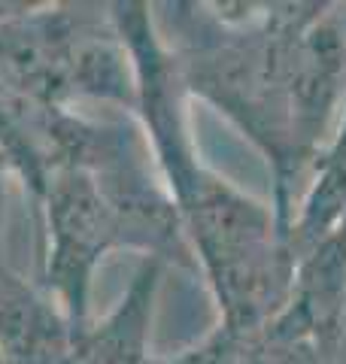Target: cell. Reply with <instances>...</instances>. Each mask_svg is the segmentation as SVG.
<instances>
[{"label": "cell", "instance_id": "obj_3", "mask_svg": "<svg viewBox=\"0 0 346 364\" xmlns=\"http://www.w3.org/2000/svg\"><path fill=\"white\" fill-rule=\"evenodd\" d=\"M91 124V116L67 112L52 161L33 191L46 234L43 289L73 322L91 318V286L100 261L115 249H134L128 222L88 158Z\"/></svg>", "mask_w": 346, "mask_h": 364}, {"label": "cell", "instance_id": "obj_1", "mask_svg": "<svg viewBox=\"0 0 346 364\" xmlns=\"http://www.w3.org/2000/svg\"><path fill=\"white\" fill-rule=\"evenodd\" d=\"M179 82L261 152L285 240L319 155L346 116L340 4H158Z\"/></svg>", "mask_w": 346, "mask_h": 364}, {"label": "cell", "instance_id": "obj_2", "mask_svg": "<svg viewBox=\"0 0 346 364\" xmlns=\"http://www.w3.org/2000/svg\"><path fill=\"white\" fill-rule=\"evenodd\" d=\"M112 28L134 70V116L146 134L194 270L204 273L228 334H256L285 310L298 258L268 203L201 161L186 116V88L149 4H112Z\"/></svg>", "mask_w": 346, "mask_h": 364}, {"label": "cell", "instance_id": "obj_4", "mask_svg": "<svg viewBox=\"0 0 346 364\" xmlns=\"http://www.w3.org/2000/svg\"><path fill=\"white\" fill-rule=\"evenodd\" d=\"M164 270V261L143 258L119 304L103 318H91L83 325L70 364H152L149 334Z\"/></svg>", "mask_w": 346, "mask_h": 364}, {"label": "cell", "instance_id": "obj_5", "mask_svg": "<svg viewBox=\"0 0 346 364\" xmlns=\"http://www.w3.org/2000/svg\"><path fill=\"white\" fill-rule=\"evenodd\" d=\"M6 173H13V167H9L6 155L0 152V246H4V222H6ZM6 261L0 255V267H4Z\"/></svg>", "mask_w": 346, "mask_h": 364}]
</instances>
